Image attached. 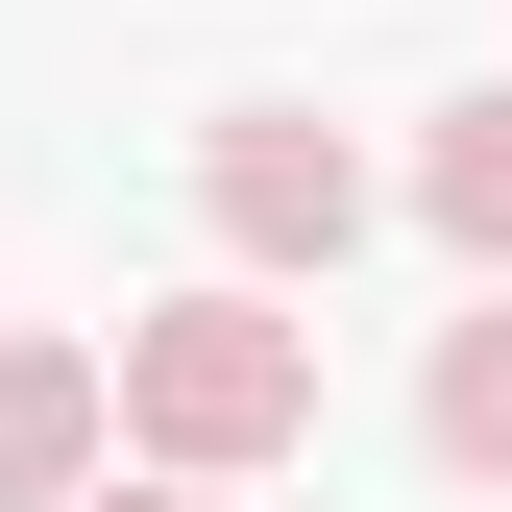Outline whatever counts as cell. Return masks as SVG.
I'll use <instances>...</instances> for the list:
<instances>
[{"label":"cell","instance_id":"1","mask_svg":"<svg viewBox=\"0 0 512 512\" xmlns=\"http://www.w3.org/2000/svg\"><path fill=\"white\" fill-rule=\"evenodd\" d=\"M122 439H147V488H244V464H293L317 439V317L293 293H171V317H122Z\"/></svg>","mask_w":512,"mask_h":512},{"label":"cell","instance_id":"6","mask_svg":"<svg viewBox=\"0 0 512 512\" xmlns=\"http://www.w3.org/2000/svg\"><path fill=\"white\" fill-rule=\"evenodd\" d=\"M74 512H220V488H122V464H98V488H74Z\"/></svg>","mask_w":512,"mask_h":512},{"label":"cell","instance_id":"2","mask_svg":"<svg viewBox=\"0 0 512 512\" xmlns=\"http://www.w3.org/2000/svg\"><path fill=\"white\" fill-rule=\"evenodd\" d=\"M196 220H220L244 293H293V269L366 244V147H342V122H220V147H196Z\"/></svg>","mask_w":512,"mask_h":512},{"label":"cell","instance_id":"3","mask_svg":"<svg viewBox=\"0 0 512 512\" xmlns=\"http://www.w3.org/2000/svg\"><path fill=\"white\" fill-rule=\"evenodd\" d=\"M122 464V366L98 342H0V512H74Z\"/></svg>","mask_w":512,"mask_h":512},{"label":"cell","instance_id":"4","mask_svg":"<svg viewBox=\"0 0 512 512\" xmlns=\"http://www.w3.org/2000/svg\"><path fill=\"white\" fill-rule=\"evenodd\" d=\"M415 220L464 244L488 293H512V98H439V147H415Z\"/></svg>","mask_w":512,"mask_h":512},{"label":"cell","instance_id":"5","mask_svg":"<svg viewBox=\"0 0 512 512\" xmlns=\"http://www.w3.org/2000/svg\"><path fill=\"white\" fill-rule=\"evenodd\" d=\"M415 415H439V464H464V488H512V293L439 317V391H415Z\"/></svg>","mask_w":512,"mask_h":512}]
</instances>
